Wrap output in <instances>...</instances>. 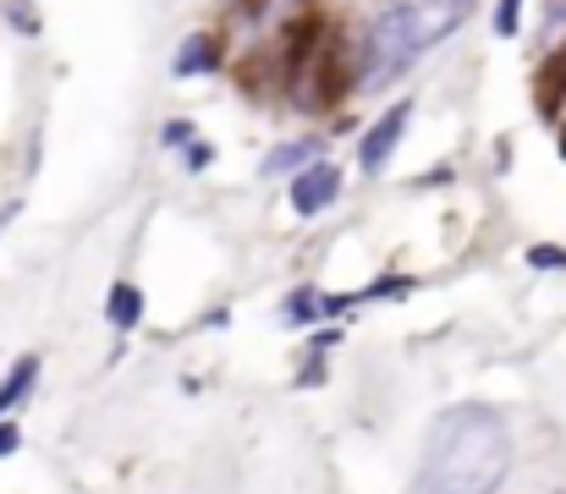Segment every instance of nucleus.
<instances>
[{
	"mask_svg": "<svg viewBox=\"0 0 566 494\" xmlns=\"http://www.w3.org/2000/svg\"><path fill=\"white\" fill-rule=\"evenodd\" d=\"M512 473V429L484 401H457L429 423L418 494H495Z\"/></svg>",
	"mask_w": 566,
	"mask_h": 494,
	"instance_id": "obj_1",
	"label": "nucleus"
},
{
	"mask_svg": "<svg viewBox=\"0 0 566 494\" xmlns=\"http://www.w3.org/2000/svg\"><path fill=\"white\" fill-rule=\"evenodd\" d=\"M342 198V165L331 160H308L297 176H292V209L303 214V220H314V214H325L331 203Z\"/></svg>",
	"mask_w": 566,
	"mask_h": 494,
	"instance_id": "obj_2",
	"label": "nucleus"
},
{
	"mask_svg": "<svg viewBox=\"0 0 566 494\" xmlns=\"http://www.w3.org/2000/svg\"><path fill=\"white\" fill-rule=\"evenodd\" d=\"M407 122H412V99H396L375 127L364 133V144H358V165H364V170H385V160L396 155V144H401V133H407Z\"/></svg>",
	"mask_w": 566,
	"mask_h": 494,
	"instance_id": "obj_3",
	"label": "nucleus"
},
{
	"mask_svg": "<svg viewBox=\"0 0 566 494\" xmlns=\"http://www.w3.org/2000/svg\"><path fill=\"white\" fill-rule=\"evenodd\" d=\"M214 66H220L214 33H188V39L177 44V55H171V77H209Z\"/></svg>",
	"mask_w": 566,
	"mask_h": 494,
	"instance_id": "obj_4",
	"label": "nucleus"
},
{
	"mask_svg": "<svg viewBox=\"0 0 566 494\" xmlns=\"http://www.w3.org/2000/svg\"><path fill=\"white\" fill-rule=\"evenodd\" d=\"M105 319L116 335H133V329L144 325V292L133 286V281H116L111 292H105Z\"/></svg>",
	"mask_w": 566,
	"mask_h": 494,
	"instance_id": "obj_5",
	"label": "nucleus"
},
{
	"mask_svg": "<svg viewBox=\"0 0 566 494\" xmlns=\"http://www.w3.org/2000/svg\"><path fill=\"white\" fill-rule=\"evenodd\" d=\"M39 368H44V362H39V357H33V351H28V357H17V362H11V374H6V379H0V418H6V412H11V407H22V401H28V390H33V385H39Z\"/></svg>",
	"mask_w": 566,
	"mask_h": 494,
	"instance_id": "obj_6",
	"label": "nucleus"
},
{
	"mask_svg": "<svg viewBox=\"0 0 566 494\" xmlns=\"http://www.w3.org/2000/svg\"><path fill=\"white\" fill-rule=\"evenodd\" d=\"M281 319H286V325H319V319H325V297L303 286V292H292V297L281 303Z\"/></svg>",
	"mask_w": 566,
	"mask_h": 494,
	"instance_id": "obj_7",
	"label": "nucleus"
},
{
	"mask_svg": "<svg viewBox=\"0 0 566 494\" xmlns=\"http://www.w3.org/2000/svg\"><path fill=\"white\" fill-rule=\"evenodd\" d=\"M297 160H319V144H314V138H297V144H281V149H275V155L264 160V170L275 176V170H292V165H297Z\"/></svg>",
	"mask_w": 566,
	"mask_h": 494,
	"instance_id": "obj_8",
	"label": "nucleus"
},
{
	"mask_svg": "<svg viewBox=\"0 0 566 494\" xmlns=\"http://www.w3.org/2000/svg\"><path fill=\"white\" fill-rule=\"evenodd\" d=\"M517 22H523V0H501V6H495V33H501V39H512V33H517Z\"/></svg>",
	"mask_w": 566,
	"mask_h": 494,
	"instance_id": "obj_9",
	"label": "nucleus"
},
{
	"mask_svg": "<svg viewBox=\"0 0 566 494\" xmlns=\"http://www.w3.org/2000/svg\"><path fill=\"white\" fill-rule=\"evenodd\" d=\"M528 264L534 270H566V248H551V242L545 248H528Z\"/></svg>",
	"mask_w": 566,
	"mask_h": 494,
	"instance_id": "obj_10",
	"label": "nucleus"
},
{
	"mask_svg": "<svg viewBox=\"0 0 566 494\" xmlns=\"http://www.w3.org/2000/svg\"><path fill=\"white\" fill-rule=\"evenodd\" d=\"M192 138H198V133H192V122H171V127L160 133V144H166V149H188Z\"/></svg>",
	"mask_w": 566,
	"mask_h": 494,
	"instance_id": "obj_11",
	"label": "nucleus"
},
{
	"mask_svg": "<svg viewBox=\"0 0 566 494\" xmlns=\"http://www.w3.org/2000/svg\"><path fill=\"white\" fill-rule=\"evenodd\" d=\"M17 451H22V429H17L11 418H0V462L17 456Z\"/></svg>",
	"mask_w": 566,
	"mask_h": 494,
	"instance_id": "obj_12",
	"label": "nucleus"
},
{
	"mask_svg": "<svg viewBox=\"0 0 566 494\" xmlns=\"http://www.w3.org/2000/svg\"><path fill=\"white\" fill-rule=\"evenodd\" d=\"M182 160H188V170H203V165L214 160V149H209V144H198V138H192V144H188V155H182Z\"/></svg>",
	"mask_w": 566,
	"mask_h": 494,
	"instance_id": "obj_13",
	"label": "nucleus"
},
{
	"mask_svg": "<svg viewBox=\"0 0 566 494\" xmlns=\"http://www.w3.org/2000/svg\"><path fill=\"white\" fill-rule=\"evenodd\" d=\"M11 214H17V203H6V209H0V225H6V220H11Z\"/></svg>",
	"mask_w": 566,
	"mask_h": 494,
	"instance_id": "obj_14",
	"label": "nucleus"
}]
</instances>
